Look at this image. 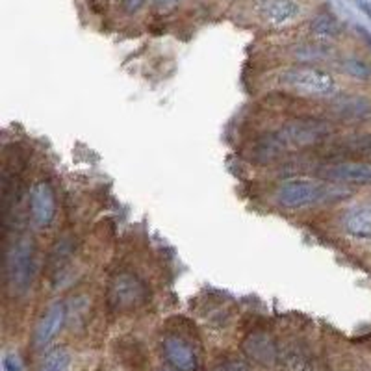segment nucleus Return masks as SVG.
Listing matches in <instances>:
<instances>
[{"mask_svg":"<svg viewBox=\"0 0 371 371\" xmlns=\"http://www.w3.org/2000/svg\"><path fill=\"white\" fill-rule=\"evenodd\" d=\"M108 299L112 303V307L119 310H130V308L145 305L149 299V291L138 277L121 273L112 280L110 290H108Z\"/></svg>","mask_w":371,"mask_h":371,"instance_id":"5","label":"nucleus"},{"mask_svg":"<svg viewBox=\"0 0 371 371\" xmlns=\"http://www.w3.org/2000/svg\"><path fill=\"white\" fill-rule=\"evenodd\" d=\"M334 112L345 121H362L371 115V101L361 95H338L334 99Z\"/></svg>","mask_w":371,"mask_h":371,"instance_id":"13","label":"nucleus"},{"mask_svg":"<svg viewBox=\"0 0 371 371\" xmlns=\"http://www.w3.org/2000/svg\"><path fill=\"white\" fill-rule=\"evenodd\" d=\"M280 82L291 89L303 92L314 97H334L338 93V84L327 71L314 65H293L280 73Z\"/></svg>","mask_w":371,"mask_h":371,"instance_id":"3","label":"nucleus"},{"mask_svg":"<svg viewBox=\"0 0 371 371\" xmlns=\"http://www.w3.org/2000/svg\"><path fill=\"white\" fill-rule=\"evenodd\" d=\"M30 214L39 226H49L56 217V197L47 182L34 184L30 191Z\"/></svg>","mask_w":371,"mask_h":371,"instance_id":"8","label":"nucleus"},{"mask_svg":"<svg viewBox=\"0 0 371 371\" xmlns=\"http://www.w3.org/2000/svg\"><path fill=\"white\" fill-rule=\"evenodd\" d=\"M65 318H67V312H65L64 303H54L47 308V312L43 314V318L39 319L38 327H36V334H34V342L38 347H43V345L50 344L58 333L64 327Z\"/></svg>","mask_w":371,"mask_h":371,"instance_id":"11","label":"nucleus"},{"mask_svg":"<svg viewBox=\"0 0 371 371\" xmlns=\"http://www.w3.org/2000/svg\"><path fill=\"white\" fill-rule=\"evenodd\" d=\"M299 4L296 0H259L256 15L269 27H284L296 21L299 15Z\"/></svg>","mask_w":371,"mask_h":371,"instance_id":"7","label":"nucleus"},{"mask_svg":"<svg viewBox=\"0 0 371 371\" xmlns=\"http://www.w3.org/2000/svg\"><path fill=\"white\" fill-rule=\"evenodd\" d=\"M344 228L356 240H371V203H362L345 212Z\"/></svg>","mask_w":371,"mask_h":371,"instance_id":"12","label":"nucleus"},{"mask_svg":"<svg viewBox=\"0 0 371 371\" xmlns=\"http://www.w3.org/2000/svg\"><path fill=\"white\" fill-rule=\"evenodd\" d=\"M310 32L316 36V38L321 39H330L334 36H338V21L334 19V15L330 13H321L312 21L310 24Z\"/></svg>","mask_w":371,"mask_h":371,"instance_id":"16","label":"nucleus"},{"mask_svg":"<svg viewBox=\"0 0 371 371\" xmlns=\"http://www.w3.org/2000/svg\"><path fill=\"white\" fill-rule=\"evenodd\" d=\"M178 2H180V0H154V4H157L160 10H171Z\"/></svg>","mask_w":371,"mask_h":371,"instance_id":"21","label":"nucleus"},{"mask_svg":"<svg viewBox=\"0 0 371 371\" xmlns=\"http://www.w3.org/2000/svg\"><path fill=\"white\" fill-rule=\"evenodd\" d=\"M71 364V356L65 349H54L45 356L39 371H67Z\"/></svg>","mask_w":371,"mask_h":371,"instance_id":"17","label":"nucleus"},{"mask_svg":"<svg viewBox=\"0 0 371 371\" xmlns=\"http://www.w3.org/2000/svg\"><path fill=\"white\" fill-rule=\"evenodd\" d=\"M8 282L13 293H24L36 275V245L32 238H19L8 254Z\"/></svg>","mask_w":371,"mask_h":371,"instance_id":"4","label":"nucleus"},{"mask_svg":"<svg viewBox=\"0 0 371 371\" xmlns=\"http://www.w3.org/2000/svg\"><path fill=\"white\" fill-rule=\"evenodd\" d=\"M351 195L342 184L327 182V180H307V178H291L286 180L275 189V201L277 205L288 210H303L312 206L336 203Z\"/></svg>","mask_w":371,"mask_h":371,"instance_id":"1","label":"nucleus"},{"mask_svg":"<svg viewBox=\"0 0 371 371\" xmlns=\"http://www.w3.org/2000/svg\"><path fill=\"white\" fill-rule=\"evenodd\" d=\"M214 371H251V368H249L245 362L226 361L217 364V366L214 368Z\"/></svg>","mask_w":371,"mask_h":371,"instance_id":"20","label":"nucleus"},{"mask_svg":"<svg viewBox=\"0 0 371 371\" xmlns=\"http://www.w3.org/2000/svg\"><path fill=\"white\" fill-rule=\"evenodd\" d=\"M344 69L347 75H351L353 78H358V80H368L371 76V67L368 64H364L362 59L358 58H349L344 61Z\"/></svg>","mask_w":371,"mask_h":371,"instance_id":"18","label":"nucleus"},{"mask_svg":"<svg viewBox=\"0 0 371 371\" xmlns=\"http://www.w3.org/2000/svg\"><path fill=\"white\" fill-rule=\"evenodd\" d=\"M279 364L284 371H314L312 356L297 344L280 345Z\"/></svg>","mask_w":371,"mask_h":371,"instance_id":"14","label":"nucleus"},{"mask_svg":"<svg viewBox=\"0 0 371 371\" xmlns=\"http://www.w3.org/2000/svg\"><path fill=\"white\" fill-rule=\"evenodd\" d=\"M243 351L251 361L262 366H273L279 362V347L269 334L254 333L247 336L243 342Z\"/></svg>","mask_w":371,"mask_h":371,"instance_id":"10","label":"nucleus"},{"mask_svg":"<svg viewBox=\"0 0 371 371\" xmlns=\"http://www.w3.org/2000/svg\"><path fill=\"white\" fill-rule=\"evenodd\" d=\"M361 32H362V36L366 38V41H368V43H370V47H371V36H370V34H368L366 30H364V28H361Z\"/></svg>","mask_w":371,"mask_h":371,"instance_id":"23","label":"nucleus"},{"mask_svg":"<svg viewBox=\"0 0 371 371\" xmlns=\"http://www.w3.org/2000/svg\"><path fill=\"white\" fill-rule=\"evenodd\" d=\"M2 371H22V361L21 356L17 355L15 351L6 353L2 358Z\"/></svg>","mask_w":371,"mask_h":371,"instance_id":"19","label":"nucleus"},{"mask_svg":"<svg viewBox=\"0 0 371 371\" xmlns=\"http://www.w3.org/2000/svg\"><path fill=\"white\" fill-rule=\"evenodd\" d=\"M158 371H178V370H175V368H160Z\"/></svg>","mask_w":371,"mask_h":371,"instance_id":"24","label":"nucleus"},{"mask_svg":"<svg viewBox=\"0 0 371 371\" xmlns=\"http://www.w3.org/2000/svg\"><path fill=\"white\" fill-rule=\"evenodd\" d=\"M334 134V129L325 121L318 119H293L280 126L273 134L275 141L279 143L280 151L290 149H308L327 143L328 138Z\"/></svg>","mask_w":371,"mask_h":371,"instance_id":"2","label":"nucleus"},{"mask_svg":"<svg viewBox=\"0 0 371 371\" xmlns=\"http://www.w3.org/2000/svg\"><path fill=\"white\" fill-rule=\"evenodd\" d=\"M321 180L334 184H355V186H371V161L342 160L333 166H323L318 169Z\"/></svg>","mask_w":371,"mask_h":371,"instance_id":"6","label":"nucleus"},{"mask_svg":"<svg viewBox=\"0 0 371 371\" xmlns=\"http://www.w3.org/2000/svg\"><path fill=\"white\" fill-rule=\"evenodd\" d=\"M333 157L345 158H366L371 157V134L349 136L333 145Z\"/></svg>","mask_w":371,"mask_h":371,"instance_id":"15","label":"nucleus"},{"mask_svg":"<svg viewBox=\"0 0 371 371\" xmlns=\"http://www.w3.org/2000/svg\"><path fill=\"white\" fill-rule=\"evenodd\" d=\"M161 351H163L166 361L169 362V366L175 368V370L197 371V368H199V361H197L194 349L178 336H167L161 344Z\"/></svg>","mask_w":371,"mask_h":371,"instance_id":"9","label":"nucleus"},{"mask_svg":"<svg viewBox=\"0 0 371 371\" xmlns=\"http://www.w3.org/2000/svg\"><path fill=\"white\" fill-rule=\"evenodd\" d=\"M143 4H145V0H126V10L136 11L140 10Z\"/></svg>","mask_w":371,"mask_h":371,"instance_id":"22","label":"nucleus"}]
</instances>
